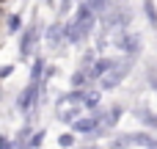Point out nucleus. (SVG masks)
<instances>
[{
	"label": "nucleus",
	"instance_id": "1",
	"mask_svg": "<svg viewBox=\"0 0 157 149\" xmlns=\"http://www.w3.org/2000/svg\"><path fill=\"white\" fill-rule=\"evenodd\" d=\"M97 127V119H83V122H77V130L80 133H88V130H94Z\"/></svg>",
	"mask_w": 157,
	"mask_h": 149
}]
</instances>
